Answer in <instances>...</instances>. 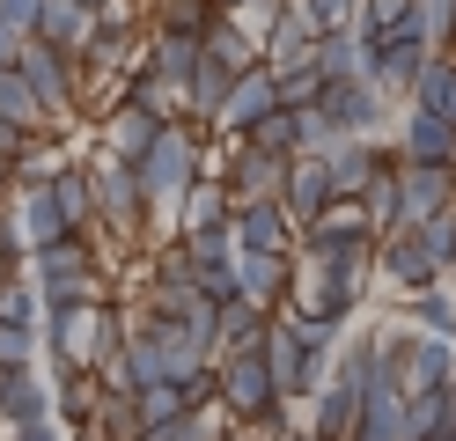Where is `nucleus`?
Returning a JSON list of instances; mask_svg holds the SVG:
<instances>
[{
    "instance_id": "40",
    "label": "nucleus",
    "mask_w": 456,
    "mask_h": 441,
    "mask_svg": "<svg viewBox=\"0 0 456 441\" xmlns=\"http://www.w3.org/2000/svg\"><path fill=\"white\" fill-rule=\"evenodd\" d=\"M37 353H45L37 331H22V323H15V331H0V368H37Z\"/></svg>"
},
{
    "instance_id": "8",
    "label": "nucleus",
    "mask_w": 456,
    "mask_h": 441,
    "mask_svg": "<svg viewBox=\"0 0 456 441\" xmlns=\"http://www.w3.org/2000/svg\"><path fill=\"white\" fill-rule=\"evenodd\" d=\"M317 110H324V126L338 133V140H376V126H383V110H390V96L376 81H324V96H317Z\"/></svg>"
},
{
    "instance_id": "28",
    "label": "nucleus",
    "mask_w": 456,
    "mask_h": 441,
    "mask_svg": "<svg viewBox=\"0 0 456 441\" xmlns=\"http://www.w3.org/2000/svg\"><path fill=\"white\" fill-rule=\"evenodd\" d=\"M52 199H60L67 228L96 243V192H89V162H60V169H52Z\"/></svg>"
},
{
    "instance_id": "23",
    "label": "nucleus",
    "mask_w": 456,
    "mask_h": 441,
    "mask_svg": "<svg viewBox=\"0 0 456 441\" xmlns=\"http://www.w3.org/2000/svg\"><path fill=\"white\" fill-rule=\"evenodd\" d=\"M89 29H96V8H89V0H45L30 37H37V45H52V52H67V59H81Z\"/></svg>"
},
{
    "instance_id": "42",
    "label": "nucleus",
    "mask_w": 456,
    "mask_h": 441,
    "mask_svg": "<svg viewBox=\"0 0 456 441\" xmlns=\"http://www.w3.org/2000/svg\"><path fill=\"white\" fill-rule=\"evenodd\" d=\"M37 8H45V0H0V15H8L15 37H30V29H37Z\"/></svg>"
},
{
    "instance_id": "25",
    "label": "nucleus",
    "mask_w": 456,
    "mask_h": 441,
    "mask_svg": "<svg viewBox=\"0 0 456 441\" xmlns=\"http://www.w3.org/2000/svg\"><path fill=\"white\" fill-rule=\"evenodd\" d=\"M30 133H52V118H45L30 81L15 67H0V140H30Z\"/></svg>"
},
{
    "instance_id": "36",
    "label": "nucleus",
    "mask_w": 456,
    "mask_h": 441,
    "mask_svg": "<svg viewBox=\"0 0 456 441\" xmlns=\"http://www.w3.org/2000/svg\"><path fill=\"white\" fill-rule=\"evenodd\" d=\"M214 22H221V0H162V29L169 37H199L207 45Z\"/></svg>"
},
{
    "instance_id": "32",
    "label": "nucleus",
    "mask_w": 456,
    "mask_h": 441,
    "mask_svg": "<svg viewBox=\"0 0 456 441\" xmlns=\"http://www.w3.org/2000/svg\"><path fill=\"white\" fill-rule=\"evenodd\" d=\"M405 29H419V0H361V15H354V37L361 45L405 37Z\"/></svg>"
},
{
    "instance_id": "5",
    "label": "nucleus",
    "mask_w": 456,
    "mask_h": 441,
    "mask_svg": "<svg viewBox=\"0 0 456 441\" xmlns=\"http://www.w3.org/2000/svg\"><path fill=\"white\" fill-rule=\"evenodd\" d=\"M89 192H96V235H133L148 228V199H140V169L118 155H96L89 162Z\"/></svg>"
},
{
    "instance_id": "4",
    "label": "nucleus",
    "mask_w": 456,
    "mask_h": 441,
    "mask_svg": "<svg viewBox=\"0 0 456 441\" xmlns=\"http://www.w3.org/2000/svg\"><path fill=\"white\" fill-rule=\"evenodd\" d=\"M331 361H338V353L309 346L288 316L265 323V368H273V382H280V397H288V404H309V397H317L324 375H331Z\"/></svg>"
},
{
    "instance_id": "16",
    "label": "nucleus",
    "mask_w": 456,
    "mask_h": 441,
    "mask_svg": "<svg viewBox=\"0 0 456 441\" xmlns=\"http://www.w3.org/2000/svg\"><path fill=\"white\" fill-rule=\"evenodd\" d=\"M273 110H280V81H273V67H250V74H236V88H228V103H221L214 126H221L228 140H243L250 126H265Z\"/></svg>"
},
{
    "instance_id": "45",
    "label": "nucleus",
    "mask_w": 456,
    "mask_h": 441,
    "mask_svg": "<svg viewBox=\"0 0 456 441\" xmlns=\"http://www.w3.org/2000/svg\"><path fill=\"white\" fill-rule=\"evenodd\" d=\"M15 52H22V37L8 29V15H0V67H15Z\"/></svg>"
},
{
    "instance_id": "41",
    "label": "nucleus",
    "mask_w": 456,
    "mask_h": 441,
    "mask_svg": "<svg viewBox=\"0 0 456 441\" xmlns=\"http://www.w3.org/2000/svg\"><path fill=\"white\" fill-rule=\"evenodd\" d=\"M309 8H317V22H324V29H354L361 0H309Z\"/></svg>"
},
{
    "instance_id": "35",
    "label": "nucleus",
    "mask_w": 456,
    "mask_h": 441,
    "mask_svg": "<svg viewBox=\"0 0 456 441\" xmlns=\"http://www.w3.org/2000/svg\"><path fill=\"white\" fill-rule=\"evenodd\" d=\"M184 390L177 382H148V390H133V427H140V441H148L155 427H169V420H184Z\"/></svg>"
},
{
    "instance_id": "18",
    "label": "nucleus",
    "mask_w": 456,
    "mask_h": 441,
    "mask_svg": "<svg viewBox=\"0 0 456 441\" xmlns=\"http://www.w3.org/2000/svg\"><path fill=\"white\" fill-rule=\"evenodd\" d=\"M162 126H169V118L162 110H148V103H110L103 110V155H118V162H140V155H148V147L162 140Z\"/></svg>"
},
{
    "instance_id": "26",
    "label": "nucleus",
    "mask_w": 456,
    "mask_h": 441,
    "mask_svg": "<svg viewBox=\"0 0 456 441\" xmlns=\"http://www.w3.org/2000/svg\"><path fill=\"white\" fill-rule=\"evenodd\" d=\"M52 420V382L37 368H8V382H0V427H37Z\"/></svg>"
},
{
    "instance_id": "19",
    "label": "nucleus",
    "mask_w": 456,
    "mask_h": 441,
    "mask_svg": "<svg viewBox=\"0 0 456 441\" xmlns=\"http://www.w3.org/2000/svg\"><path fill=\"white\" fill-rule=\"evenodd\" d=\"M324 162H331V192H338V199H368V184L397 169V155L376 147V140H338Z\"/></svg>"
},
{
    "instance_id": "34",
    "label": "nucleus",
    "mask_w": 456,
    "mask_h": 441,
    "mask_svg": "<svg viewBox=\"0 0 456 441\" xmlns=\"http://www.w3.org/2000/svg\"><path fill=\"white\" fill-rule=\"evenodd\" d=\"M228 88H236V74L221 67V59H199V74H191V88H184V118H221V103H228Z\"/></svg>"
},
{
    "instance_id": "21",
    "label": "nucleus",
    "mask_w": 456,
    "mask_h": 441,
    "mask_svg": "<svg viewBox=\"0 0 456 441\" xmlns=\"http://www.w3.org/2000/svg\"><path fill=\"white\" fill-rule=\"evenodd\" d=\"M228 228H236V250H295V221L280 199H250L228 214Z\"/></svg>"
},
{
    "instance_id": "9",
    "label": "nucleus",
    "mask_w": 456,
    "mask_h": 441,
    "mask_svg": "<svg viewBox=\"0 0 456 441\" xmlns=\"http://www.w3.org/2000/svg\"><path fill=\"white\" fill-rule=\"evenodd\" d=\"M456 206V169L435 162H397V228H427L435 214Z\"/></svg>"
},
{
    "instance_id": "46",
    "label": "nucleus",
    "mask_w": 456,
    "mask_h": 441,
    "mask_svg": "<svg viewBox=\"0 0 456 441\" xmlns=\"http://www.w3.org/2000/svg\"><path fill=\"white\" fill-rule=\"evenodd\" d=\"M280 441H317V434H309V427H295V434H280Z\"/></svg>"
},
{
    "instance_id": "37",
    "label": "nucleus",
    "mask_w": 456,
    "mask_h": 441,
    "mask_svg": "<svg viewBox=\"0 0 456 441\" xmlns=\"http://www.w3.org/2000/svg\"><path fill=\"white\" fill-rule=\"evenodd\" d=\"M405 323L427 331V339H456V302L435 294V287H427V294H405Z\"/></svg>"
},
{
    "instance_id": "10",
    "label": "nucleus",
    "mask_w": 456,
    "mask_h": 441,
    "mask_svg": "<svg viewBox=\"0 0 456 441\" xmlns=\"http://www.w3.org/2000/svg\"><path fill=\"white\" fill-rule=\"evenodd\" d=\"M15 199H8V221H15V243L22 250H52V243H67V214H60V199H52V184H8Z\"/></svg>"
},
{
    "instance_id": "13",
    "label": "nucleus",
    "mask_w": 456,
    "mask_h": 441,
    "mask_svg": "<svg viewBox=\"0 0 456 441\" xmlns=\"http://www.w3.org/2000/svg\"><path fill=\"white\" fill-rule=\"evenodd\" d=\"M435 59V45H427V29H405V37H383V45H368V81L383 88V96H412V81L419 67Z\"/></svg>"
},
{
    "instance_id": "15",
    "label": "nucleus",
    "mask_w": 456,
    "mask_h": 441,
    "mask_svg": "<svg viewBox=\"0 0 456 441\" xmlns=\"http://www.w3.org/2000/svg\"><path fill=\"white\" fill-rule=\"evenodd\" d=\"M221 184H228V206L280 199V184H288V162H273V155H258L250 140H236V147H228V162H221Z\"/></svg>"
},
{
    "instance_id": "29",
    "label": "nucleus",
    "mask_w": 456,
    "mask_h": 441,
    "mask_svg": "<svg viewBox=\"0 0 456 441\" xmlns=\"http://www.w3.org/2000/svg\"><path fill=\"white\" fill-rule=\"evenodd\" d=\"M405 441H456V382L405 397Z\"/></svg>"
},
{
    "instance_id": "20",
    "label": "nucleus",
    "mask_w": 456,
    "mask_h": 441,
    "mask_svg": "<svg viewBox=\"0 0 456 441\" xmlns=\"http://www.w3.org/2000/svg\"><path fill=\"white\" fill-rule=\"evenodd\" d=\"M96 412H103L96 368H52V420L67 434H81V427H96Z\"/></svg>"
},
{
    "instance_id": "22",
    "label": "nucleus",
    "mask_w": 456,
    "mask_h": 441,
    "mask_svg": "<svg viewBox=\"0 0 456 441\" xmlns=\"http://www.w3.org/2000/svg\"><path fill=\"white\" fill-rule=\"evenodd\" d=\"M354 420H361V382H346V375H324V390L309 397V434L317 441H346L354 434Z\"/></svg>"
},
{
    "instance_id": "44",
    "label": "nucleus",
    "mask_w": 456,
    "mask_h": 441,
    "mask_svg": "<svg viewBox=\"0 0 456 441\" xmlns=\"http://www.w3.org/2000/svg\"><path fill=\"white\" fill-rule=\"evenodd\" d=\"M221 15H265V22H273L280 0H221Z\"/></svg>"
},
{
    "instance_id": "27",
    "label": "nucleus",
    "mask_w": 456,
    "mask_h": 441,
    "mask_svg": "<svg viewBox=\"0 0 456 441\" xmlns=\"http://www.w3.org/2000/svg\"><path fill=\"white\" fill-rule=\"evenodd\" d=\"M199 59H207V45H199V37H169V29H162V37L148 45V59H140V67H148L162 88H177V96H184L191 74H199Z\"/></svg>"
},
{
    "instance_id": "12",
    "label": "nucleus",
    "mask_w": 456,
    "mask_h": 441,
    "mask_svg": "<svg viewBox=\"0 0 456 441\" xmlns=\"http://www.w3.org/2000/svg\"><path fill=\"white\" fill-rule=\"evenodd\" d=\"M236 287H243V302L280 316L295 294V250H236Z\"/></svg>"
},
{
    "instance_id": "11",
    "label": "nucleus",
    "mask_w": 456,
    "mask_h": 441,
    "mask_svg": "<svg viewBox=\"0 0 456 441\" xmlns=\"http://www.w3.org/2000/svg\"><path fill=\"white\" fill-rule=\"evenodd\" d=\"M376 273L390 287H405V294H427V287H442V257L427 250V235L419 228H397L376 243Z\"/></svg>"
},
{
    "instance_id": "33",
    "label": "nucleus",
    "mask_w": 456,
    "mask_h": 441,
    "mask_svg": "<svg viewBox=\"0 0 456 441\" xmlns=\"http://www.w3.org/2000/svg\"><path fill=\"white\" fill-rule=\"evenodd\" d=\"M265 309L258 302H221V316H214V339H221V353H250V346H265ZM214 353V361H221Z\"/></svg>"
},
{
    "instance_id": "43",
    "label": "nucleus",
    "mask_w": 456,
    "mask_h": 441,
    "mask_svg": "<svg viewBox=\"0 0 456 441\" xmlns=\"http://www.w3.org/2000/svg\"><path fill=\"white\" fill-rule=\"evenodd\" d=\"M0 441H67L60 420H37V427H0Z\"/></svg>"
},
{
    "instance_id": "3",
    "label": "nucleus",
    "mask_w": 456,
    "mask_h": 441,
    "mask_svg": "<svg viewBox=\"0 0 456 441\" xmlns=\"http://www.w3.org/2000/svg\"><path fill=\"white\" fill-rule=\"evenodd\" d=\"M133 169H140V199H148V221H177L184 192L199 184V176H207V155H199V133L169 118V126H162V140H155V147H148V155H140Z\"/></svg>"
},
{
    "instance_id": "31",
    "label": "nucleus",
    "mask_w": 456,
    "mask_h": 441,
    "mask_svg": "<svg viewBox=\"0 0 456 441\" xmlns=\"http://www.w3.org/2000/svg\"><path fill=\"white\" fill-rule=\"evenodd\" d=\"M228 184L221 176H199V184L184 192V206H177V235H199V228H228Z\"/></svg>"
},
{
    "instance_id": "2",
    "label": "nucleus",
    "mask_w": 456,
    "mask_h": 441,
    "mask_svg": "<svg viewBox=\"0 0 456 441\" xmlns=\"http://www.w3.org/2000/svg\"><path fill=\"white\" fill-rule=\"evenodd\" d=\"M126 331H133V316H126L118 302L45 309V323H37V339H45V353H52V368H103L110 353L126 346Z\"/></svg>"
},
{
    "instance_id": "49",
    "label": "nucleus",
    "mask_w": 456,
    "mask_h": 441,
    "mask_svg": "<svg viewBox=\"0 0 456 441\" xmlns=\"http://www.w3.org/2000/svg\"><path fill=\"white\" fill-rule=\"evenodd\" d=\"M449 52H456V45H449Z\"/></svg>"
},
{
    "instance_id": "24",
    "label": "nucleus",
    "mask_w": 456,
    "mask_h": 441,
    "mask_svg": "<svg viewBox=\"0 0 456 441\" xmlns=\"http://www.w3.org/2000/svg\"><path fill=\"white\" fill-rule=\"evenodd\" d=\"M346 441H405V390H397V382H368L361 420H354Z\"/></svg>"
},
{
    "instance_id": "47",
    "label": "nucleus",
    "mask_w": 456,
    "mask_h": 441,
    "mask_svg": "<svg viewBox=\"0 0 456 441\" xmlns=\"http://www.w3.org/2000/svg\"><path fill=\"white\" fill-rule=\"evenodd\" d=\"M0 206H8V169H0Z\"/></svg>"
},
{
    "instance_id": "14",
    "label": "nucleus",
    "mask_w": 456,
    "mask_h": 441,
    "mask_svg": "<svg viewBox=\"0 0 456 441\" xmlns=\"http://www.w3.org/2000/svg\"><path fill=\"white\" fill-rule=\"evenodd\" d=\"M397 162H435V169H456V126H449L442 110L405 103V118H397Z\"/></svg>"
},
{
    "instance_id": "1",
    "label": "nucleus",
    "mask_w": 456,
    "mask_h": 441,
    "mask_svg": "<svg viewBox=\"0 0 456 441\" xmlns=\"http://www.w3.org/2000/svg\"><path fill=\"white\" fill-rule=\"evenodd\" d=\"M214 382H221V420L236 427V434H258V441H280V434H295V404L280 397V382L265 368V346H250V353H221L214 361Z\"/></svg>"
},
{
    "instance_id": "7",
    "label": "nucleus",
    "mask_w": 456,
    "mask_h": 441,
    "mask_svg": "<svg viewBox=\"0 0 456 441\" xmlns=\"http://www.w3.org/2000/svg\"><path fill=\"white\" fill-rule=\"evenodd\" d=\"M15 74L37 88V103H45V118H52V126H60V118H74V103H81V59L52 52V45H37V37H22Z\"/></svg>"
},
{
    "instance_id": "38",
    "label": "nucleus",
    "mask_w": 456,
    "mask_h": 441,
    "mask_svg": "<svg viewBox=\"0 0 456 441\" xmlns=\"http://www.w3.org/2000/svg\"><path fill=\"white\" fill-rule=\"evenodd\" d=\"M361 206H368V228H376V243H383V235H397V169H390V176H376Z\"/></svg>"
},
{
    "instance_id": "39",
    "label": "nucleus",
    "mask_w": 456,
    "mask_h": 441,
    "mask_svg": "<svg viewBox=\"0 0 456 441\" xmlns=\"http://www.w3.org/2000/svg\"><path fill=\"white\" fill-rule=\"evenodd\" d=\"M419 29L435 52H449L456 45V0H419Z\"/></svg>"
},
{
    "instance_id": "17",
    "label": "nucleus",
    "mask_w": 456,
    "mask_h": 441,
    "mask_svg": "<svg viewBox=\"0 0 456 441\" xmlns=\"http://www.w3.org/2000/svg\"><path fill=\"white\" fill-rule=\"evenodd\" d=\"M331 199H338V192H331V162H324V155H295V162H288V184H280V206H288L295 235L317 221Z\"/></svg>"
},
{
    "instance_id": "48",
    "label": "nucleus",
    "mask_w": 456,
    "mask_h": 441,
    "mask_svg": "<svg viewBox=\"0 0 456 441\" xmlns=\"http://www.w3.org/2000/svg\"><path fill=\"white\" fill-rule=\"evenodd\" d=\"M449 280H456V250H449Z\"/></svg>"
},
{
    "instance_id": "6",
    "label": "nucleus",
    "mask_w": 456,
    "mask_h": 441,
    "mask_svg": "<svg viewBox=\"0 0 456 441\" xmlns=\"http://www.w3.org/2000/svg\"><path fill=\"white\" fill-rule=\"evenodd\" d=\"M383 353H390V375H397V390H405V397H419V390H449V382H456V339L390 331Z\"/></svg>"
},
{
    "instance_id": "30",
    "label": "nucleus",
    "mask_w": 456,
    "mask_h": 441,
    "mask_svg": "<svg viewBox=\"0 0 456 441\" xmlns=\"http://www.w3.org/2000/svg\"><path fill=\"white\" fill-rule=\"evenodd\" d=\"M309 67H317V81H361L368 74V45L354 29H324V37L309 45Z\"/></svg>"
}]
</instances>
